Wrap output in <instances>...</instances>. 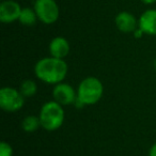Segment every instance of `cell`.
Returning <instances> with one entry per match:
<instances>
[{
  "label": "cell",
  "mask_w": 156,
  "mask_h": 156,
  "mask_svg": "<svg viewBox=\"0 0 156 156\" xmlns=\"http://www.w3.org/2000/svg\"><path fill=\"white\" fill-rule=\"evenodd\" d=\"M20 20V24L26 27L33 26L37 20V16L34 9H31V8H24V9H22L20 20Z\"/></svg>",
  "instance_id": "cell-11"
},
{
  "label": "cell",
  "mask_w": 156,
  "mask_h": 156,
  "mask_svg": "<svg viewBox=\"0 0 156 156\" xmlns=\"http://www.w3.org/2000/svg\"><path fill=\"white\" fill-rule=\"evenodd\" d=\"M52 96L54 101L60 104L61 106H67V105L75 104L77 100V93L74 88L69 83H60L56 85L52 90Z\"/></svg>",
  "instance_id": "cell-6"
},
{
  "label": "cell",
  "mask_w": 156,
  "mask_h": 156,
  "mask_svg": "<svg viewBox=\"0 0 156 156\" xmlns=\"http://www.w3.org/2000/svg\"><path fill=\"white\" fill-rule=\"evenodd\" d=\"M41 126L48 132H54L62 126L64 122V110L63 106L55 101L47 102L42 106L40 110Z\"/></svg>",
  "instance_id": "cell-2"
},
{
  "label": "cell",
  "mask_w": 156,
  "mask_h": 156,
  "mask_svg": "<svg viewBox=\"0 0 156 156\" xmlns=\"http://www.w3.org/2000/svg\"><path fill=\"white\" fill-rule=\"evenodd\" d=\"M115 26L121 32L129 33L134 32L137 29V20L132 13L129 12H120L115 16Z\"/></svg>",
  "instance_id": "cell-9"
},
{
  "label": "cell",
  "mask_w": 156,
  "mask_h": 156,
  "mask_svg": "<svg viewBox=\"0 0 156 156\" xmlns=\"http://www.w3.org/2000/svg\"><path fill=\"white\" fill-rule=\"evenodd\" d=\"M33 9L37 20L46 25L56 23L60 15V10L55 0H35Z\"/></svg>",
  "instance_id": "cell-4"
},
{
  "label": "cell",
  "mask_w": 156,
  "mask_h": 156,
  "mask_svg": "<svg viewBox=\"0 0 156 156\" xmlns=\"http://www.w3.org/2000/svg\"><path fill=\"white\" fill-rule=\"evenodd\" d=\"M49 54L54 58L64 59L69 54V43L65 37H57L49 43Z\"/></svg>",
  "instance_id": "cell-10"
},
{
  "label": "cell",
  "mask_w": 156,
  "mask_h": 156,
  "mask_svg": "<svg viewBox=\"0 0 156 156\" xmlns=\"http://www.w3.org/2000/svg\"><path fill=\"white\" fill-rule=\"evenodd\" d=\"M69 67L63 59L46 57L40 59L34 65L35 76L40 80L49 85H58L64 80Z\"/></svg>",
  "instance_id": "cell-1"
},
{
  "label": "cell",
  "mask_w": 156,
  "mask_h": 156,
  "mask_svg": "<svg viewBox=\"0 0 156 156\" xmlns=\"http://www.w3.org/2000/svg\"><path fill=\"white\" fill-rule=\"evenodd\" d=\"M20 93L26 98H32L33 95H35L37 91V83H34L31 79H27V80H24L20 85Z\"/></svg>",
  "instance_id": "cell-13"
},
{
  "label": "cell",
  "mask_w": 156,
  "mask_h": 156,
  "mask_svg": "<svg viewBox=\"0 0 156 156\" xmlns=\"http://www.w3.org/2000/svg\"><path fill=\"white\" fill-rule=\"evenodd\" d=\"M104 87L102 81L96 77H87L80 83L77 90V98L85 106H91L102 98Z\"/></svg>",
  "instance_id": "cell-3"
},
{
  "label": "cell",
  "mask_w": 156,
  "mask_h": 156,
  "mask_svg": "<svg viewBox=\"0 0 156 156\" xmlns=\"http://www.w3.org/2000/svg\"><path fill=\"white\" fill-rule=\"evenodd\" d=\"M144 5H153V3L156 2V0H141Z\"/></svg>",
  "instance_id": "cell-17"
},
{
  "label": "cell",
  "mask_w": 156,
  "mask_h": 156,
  "mask_svg": "<svg viewBox=\"0 0 156 156\" xmlns=\"http://www.w3.org/2000/svg\"><path fill=\"white\" fill-rule=\"evenodd\" d=\"M149 156H156V143H154L149 151Z\"/></svg>",
  "instance_id": "cell-16"
},
{
  "label": "cell",
  "mask_w": 156,
  "mask_h": 156,
  "mask_svg": "<svg viewBox=\"0 0 156 156\" xmlns=\"http://www.w3.org/2000/svg\"><path fill=\"white\" fill-rule=\"evenodd\" d=\"M22 8L14 0H5L0 5V20L5 24H10L20 20Z\"/></svg>",
  "instance_id": "cell-7"
},
{
  "label": "cell",
  "mask_w": 156,
  "mask_h": 156,
  "mask_svg": "<svg viewBox=\"0 0 156 156\" xmlns=\"http://www.w3.org/2000/svg\"><path fill=\"white\" fill-rule=\"evenodd\" d=\"M138 27L149 35H156V10H147L141 14L138 20Z\"/></svg>",
  "instance_id": "cell-8"
},
{
  "label": "cell",
  "mask_w": 156,
  "mask_h": 156,
  "mask_svg": "<svg viewBox=\"0 0 156 156\" xmlns=\"http://www.w3.org/2000/svg\"><path fill=\"white\" fill-rule=\"evenodd\" d=\"M0 156H13V149L8 142L0 143Z\"/></svg>",
  "instance_id": "cell-14"
},
{
  "label": "cell",
  "mask_w": 156,
  "mask_h": 156,
  "mask_svg": "<svg viewBox=\"0 0 156 156\" xmlns=\"http://www.w3.org/2000/svg\"><path fill=\"white\" fill-rule=\"evenodd\" d=\"M134 34H135V37H138V39H139V37H141L143 34H144V32H143V31L138 27V28L134 31Z\"/></svg>",
  "instance_id": "cell-15"
},
{
  "label": "cell",
  "mask_w": 156,
  "mask_h": 156,
  "mask_svg": "<svg viewBox=\"0 0 156 156\" xmlns=\"http://www.w3.org/2000/svg\"><path fill=\"white\" fill-rule=\"evenodd\" d=\"M41 126V121L39 117L35 115H28L22 122V127L26 133H33L39 129Z\"/></svg>",
  "instance_id": "cell-12"
},
{
  "label": "cell",
  "mask_w": 156,
  "mask_h": 156,
  "mask_svg": "<svg viewBox=\"0 0 156 156\" xmlns=\"http://www.w3.org/2000/svg\"><path fill=\"white\" fill-rule=\"evenodd\" d=\"M25 103V96L20 91L12 87H3L0 90V107L7 112L20 110Z\"/></svg>",
  "instance_id": "cell-5"
}]
</instances>
